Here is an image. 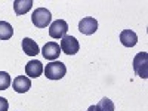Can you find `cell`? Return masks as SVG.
I'll use <instances>...</instances> for the list:
<instances>
[{
    "instance_id": "5b68a950",
    "label": "cell",
    "mask_w": 148,
    "mask_h": 111,
    "mask_svg": "<svg viewBox=\"0 0 148 111\" xmlns=\"http://www.w3.org/2000/svg\"><path fill=\"white\" fill-rule=\"evenodd\" d=\"M67 31H68V24L64 19H56L49 27V36L52 39H62L64 36H67Z\"/></svg>"
},
{
    "instance_id": "9c48e42d",
    "label": "cell",
    "mask_w": 148,
    "mask_h": 111,
    "mask_svg": "<svg viewBox=\"0 0 148 111\" xmlns=\"http://www.w3.org/2000/svg\"><path fill=\"white\" fill-rule=\"evenodd\" d=\"M43 64L40 62V61H37V59H33L30 61V62H27L25 65V74L33 79H37V77H40L42 76V73H43Z\"/></svg>"
},
{
    "instance_id": "5bb4252c",
    "label": "cell",
    "mask_w": 148,
    "mask_h": 111,
    "mask_svg": "<svg viewBox=\"0 0 148 111\" xmlns=\"http://www.w3.org/2000/svg\"><path fill=\"white\" fill-rule=\"evenodd\" d=\"M114 102L110 98H102V99L95 105V111H114Z\"/></svg>"
},
{
    "instance_id": "6da1fadb",
    "label": "cell",
    "mask_w": 148,
    "mask_h": 111,
    "mask_svg": "<svg viewBox=\"0 0 148 111\" xmlns=\"http://www.w3.org/2000/svg\"><path fill=\"white\" fill-rule=\"evenodd\" d=\"M43 71H45L46 79H49V80H59V79H62L67 74V67H65V64L61 62V61H52V62H49L46 65V68Z\"/></svg>"
},
{
    "instance_id": "3957f363",
    "label": "cell",
    "mask_w": 148,
    "mask_h": 111,
    "mask_svg": "<svg viewBox=\"0 0 148 111\" xmlns=\"http://www.w3.org/2000/svg\"><path fill=\"white\" fill-rule=\"evenodd\" d=\"M133 70L141 79L148 77V53L139 52L133 58Z\"/></svg>"
},
{
    "instance_id": "9a60e30c",
    "label": "cell",
    "mask_w": 148,
    "mask_h": 111,
    "mask_svg": "<svg viewBox=\"0 0 148 111\" xmlns=\"http://www.w3.org/2000/svg\"><path fill=\"white\" fill-rule=\"evenodd\" d=\"M12 80H10V76L6 73V71H0V90H6L9 86H10Z\"/></svg>"
},
{
    "instance_id": "e0dca14e",
    "label": "cell",
    "mask_w": 148,
    "mask_h": 111,
    "mask_svg": "<svg viewBox=\"0 0 148 111\" xmlns=\"http://www.w3.org/2000/svg\"><path fill=\"white\" fill-rule=\"evenodd\" d=\"M88 111H95V105H90V107L88 108Z\"/></svg>"
},
{
    "instance_id": "4fadbf2b",
    "label": "cell",
    "mask_w": 148,
    "mask_h": 111,
    "mask_svg": "<svg viewBox=\"0 0 148 111\" xmlns=\"http://www.w3.org/2000/svg\"><path fill=\"white\" fill-rule=\"evenodd\" d=\"M12 34H14V28L9 22L0 21V40H9Z\"/></svg>"
},
{
    "instance_id": "ba28073f",
    "label": "cell",
    "mask_w": 148,
    "mask_h": 111,
    "mask_svg": "<svg viewBox=\"0 0 148 111\" xmlns=\"http://www.w3.org/2000/svg\"><path fill=\"white\" fill-rule=\"evenodd\" d=\"M12 88L16 93H25L31 88V82L27 76H18L14 82H12Z\"/></svg>"
},
{
    "instance_id": "52a82bcc",
    "label": "cell",
    "mask_w": 148,
    "mask_h": 111,
    "mask_svg": "<svg viewBox=\"0 0 148 111\" xmlns=\"http://www.w3.org/2000/svg\"><path fill=\"white\" fill-rule=\"evenodd\" d=\"M59 53H61V47H59V45L55 43V42L46 43V45L43 46V49H42V55H43L47 61H55V59L59 56Z\"/></svg>"
},
{
    "instance_id": "30bf717a",
    "label": "cell",
    "mask_w": 148,
    "mask_h": 111,
    "mask_svg": "<svg viewBox=\"0 0 148 111\" xmlns=\"http://www.w3.org/2000/svg\"><path fill=\"white\" fill-rule=\"evenodd\" d=\"M120 42H121L123 46H126V47H133L135 45L138 43V36L132 30H123L120 33Z\"/></svg>"
},
{
    "instance_id": "8fae6325",
    "label": "cell",
    "mask_w": 148,
    "mask_h": 111,
    "mask_svg": "<svg viewBox=\"0 0 148 111\" xmlns=\"http://www.w3.org/2000/svg\"><path fill=\"white\" fill-rule=\"evenodd\" d=\"M22 51L30 56H36L37 53H40V49H39V46H37V43L34 40H31L30 37L22 39Z\"/></svg>"
},
{
    "instance_id": "7c38bea8",
    "label": "cell",
    "mask_w": 148,
    "mask_h": 111,
    "mask_svg": "<svg viewBox=\"0 0 148 111\" xmlns=\"http://www.w3.org/2000/svg\"><path fill=\"white\" fill-rule=\"evenodd\" d=\"M33 0H15L14 2V9L16 15H24L31 9Z\"/></svg>"
},
{
    "instance_id": "7a4b0ae2",
    "label": "cell",
    "mask_w": 148,
    "mask_h": 111,
    "mask_svg": "<svg viewBox=\"0 0 148 111\" xmlns=\"http://www.w3.org/2000/svg\"><path fill=\"white\" fill-rule=\"evenodd\" d=\"M52 21V14L46 8H37L33 15H31V22L36 25V28H46Z\"/></svg>"
},
{
    "instance_id": "277c9868",
    "label": "cell",
    "mask_w": 148,
    "mask_h": 111,
    "mask_svg": "<svg viewBox=\"0 0 148 111\" xmlns=\"http://www.w3.org/2000/svg\"><path fill=\"white\" fill-rule=\"evenodd\" d=\"M61 51L67 55H76L80 51V45L74 36H64L61 39Z\"/></svg>"
},
{
    "instance_id": "8992f818",
    "label": "cell",
    "mask_w": 148,
    "mask_h": 111,
    "mask_svg": "<svg viewBox=\"0 0 148 111\" xmlns=\"http://www.w3.org/2000/svg\"><path fill=\"white\" fill-rule=\"evenodd\" d=\"M79 30H80L82 34L90 36V34H93L98 30V21L95 18H92V16H86V18H83L79 22Z\"/></svg>"
},
{
    "instance_id": "2e32d148",
    "label": "cell",
    "mask_w": 148,
    "mask_h": 111,
    "mask_svg": "<svg viewBox=\"0 0 148 111\" xmlns=\"http://www.w3.org/2000/svg\"><path fill=\"white\" fill-rule=\"evenodd\" d=\"M9 110V102L6 98H2L0 96V111H8Z\"/></svg>"
}]
</instances>
